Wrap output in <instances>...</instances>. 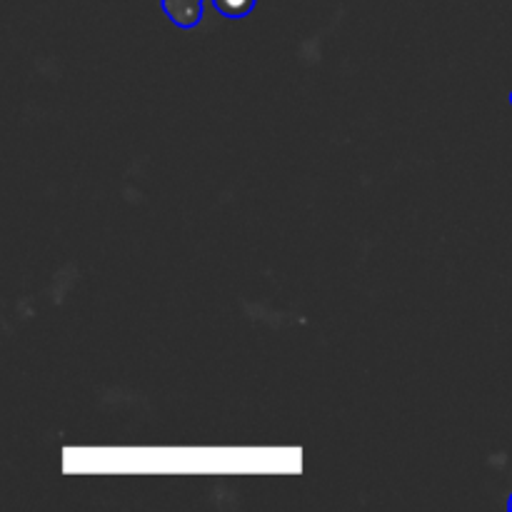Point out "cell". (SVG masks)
Masks as SVG:
<instances>
[{"label":"cell","mask_w":512,"mask_h":512,"mask_svg":"<svg viewBox=\"0 0 512 512\" xmlns=\"http://www.w3.org/2000/svg\"><path fill=\"white\" fill-rule=\"evenodd\" d=\"M510 105H512V93H510Z\"/></svg>","instance_id":"4"},{"label":"cell","mask_w":512,"mask_h":512,"mask_svg":"<svg viewBox=\"0 0 512 512\" xmlns=\"http://www.w3.org/2000/svg\"><path fill=\"white\" fill-rule=\"evenodd\" d=\"M213 5L228 18H245L255 8V0H213Z\"/></svg>","instance_id":"2"},{"label":"cell","mask_w":512,"mask_h":512,"mask_svg":"<svg viewBox=\"0 0 512 512\" xmlns=\"http://www.w3.org/2000/svg\"><path fill=\"white\" fill-rule=\"evenodd\" d=\"M508 508H510V510H512V498H510V500H508Z\"/></svg>","instance_id":"3"},{"label":"cell","mask_w":512,"mask_h":512,"mask_svg":"<svg viewBox=\"0 0 512 512\" xmlns=\"http://www.w3.org/2000/svg\"><path fill=\"white\" fill-rule=\"evenodd\" d=\"M205 0H163V10L178 28H195L203 18Z\"/></svg>","instance_id":"1"}]
</instances>
